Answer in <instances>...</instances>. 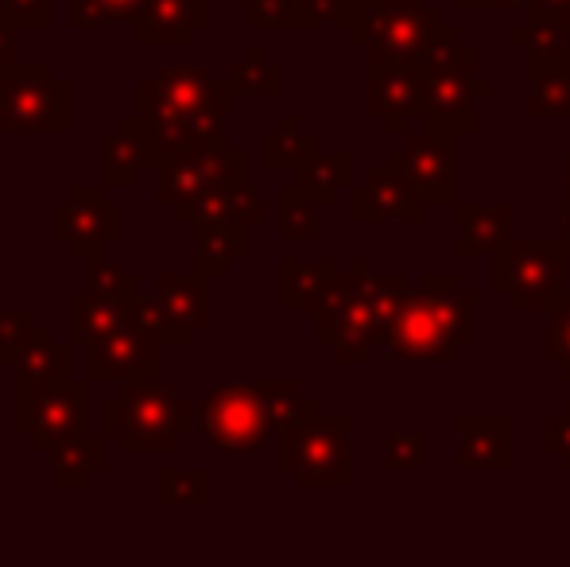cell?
Returning <instances> with one entry per match:
<instances>
[{"instance_id": "obj_48", "label": "cell", "mask_w": 570, "mask_h": 567, "mask_svg": "<svg viewBox=\"0 0 570 567\" xmlns=\"http://www.w3.org/2000/svg\"><path fill=\"white\" fill-rule=\"evenodd\" d=\"M563 43H567V62H570V16H563Z\"/></svg>"}, {"instance_id": "obj_19", "label": "cell", "mask_w": 570, "mask_h": 567, "mask_svg": "<svg viewBox=\"0 0 570 567\" xmlns=\"http://www.w3.org/2000/svg\"><path fill=\"white\" fill-rule=\"evenodd\" d=\"M458 470H509L512 467V420L509 417H454Z\"/></svg>"}, {"instance_id": "obj_17", "label": "cell", "mask_w": 570, "mask_h": 567, "mask_svg": "<svg viewBox=\"0 0 570 567\" xmlns=\"http://www.w3.org/2000/svg\"><path fill=\"white\" fill-rule=\"evenodd\" d=\"M350 211L357 226H376V222H407V226H415L428 206L415 198V190L407 187V179L396 167L381 164L365 175L361 187H350Z\"/></svg>"}, {"instance_id": "obj_36", "label": "cell", "mask_w": 570, "mask_h": 567, "mask_svg": "<svg viewBox=\"0 0 570 567\" xmlns=\"http://www.w3.org/2000/svg\"><path fill=\"white\" fill-rule=\"evenodd\" d=\"M279 234L284 242H315L318 206L307 203L295 187H279Z\"/></svg>"}, {"instance_id": "obj_16", "label": "cell", "mask_w": 570, "mask_h": 567, "mask_svg": "<svg viewBox=\"0 0 570 567\" xmlns=\"http://www.w3.org/2000/svg\"><path fill=\"white\" fill-rule=\"evenodd\" d=\"M368 114L381 117L384 133L404 137L423 117V62L376 59L368 62Z\"/></svg>"}, {"instance_id": "obj_47", "label": "cell", "mask_w": 570, "mask_h": 567, "mask_svg": "<svg viewBox=\"0 0 570 567\" xmlns=\"http://www.w3.org/2000/svg\"><path fill=\"white\" fill-rule=\"evenodd\" d=\"M563 203L570 211V151H563Z\"/></svg>"}, {"instance_id": "obj_51", "label": "cell", "mask_w": 570, "mask_h": 567, "mask_svg": "<svg viewBox=\"0 0 570 567\" xmlns=\"http://www.w3.org/2000/svg\"><path fill=\"white\" fill-rule=\"evenodd\" d=\"M567 237H570V229H567Z\"/></svg>"}, {"instance_id": "obj_3", "label": "cell", "mask_w": 570, "mask_h": 567, "mask_svg": "<svg viewBox=\"0 0 570 567\" xmlns=\"http://www.w3.org/2000/svg\"><path fill=\"white\" fill-rule=\"evenodd\" d=\"M187 431H195V401L179 397L159 378L128 381L106 401V436H117L120 451L128 454H167Z\"/></svg>"}, {"instance_id": "obj_38", "label": "cell", "mask_w": 570, "mask_h": 567, "mask_svg": "<svg viewBox=\"0 0 570 567\" xmlns=\"http://www.w3.org/2000/svg\"><path fill=\"white\" fill-rule=\"evenodd\" d=\"M543 362L556 365L570 381V292L559 295V303L551 307L548 331H543Z\"/></svg>"}, {"instance_id": "obj_41", "label": "cell", "mask_w": 570, "mask_h": 567, "mask_svg": "<svg viewBox=\"0 0 570 567\" xmlns=\"http://www.w3.org/2000/svg\"><path fill=\"white\" fill-rule=\"evenodd\" d=\"M16 28H47L51 23V0H0Z\"/></svg>"}, {"instance_id": "obj_44", "label": "cell", "mask_w": 570, "mask_h": 567, "mask_svg": "<svg viewBox=\"0 0 570 567\" xmlns=\"http://www.w3.org/2000/svg\"><path fill=\"white\" fill-rule=\"evenodd\" d=\"M20 67V47H16V20L0 8V78Z\"/></svg>"}, {"instance_id": "obj_45", "label": "cell", "mask_w": 570, "mask_h": 567, "mask_svg": "<svg viewBox=\"0 0 570 567\" xmlns=\"http://www.w3.org/2000/svg\"><path fill=\"white\" fill-rule=\"evenodd\" d=\"M570 16V0H532L528 4V20L532 23H556Z\"/></svg>"}, {"instance_id": "obj_37", "label": "cell", "mask_w": 570, "mask_h": 567, "mask_svg": "<svg viewBox=\"0 0 570 567\" xmlns=\"http://www.w3.org/2000/svg\"><path fill=\"white\" fill-rule=\"evenodd\" d=\"M86 273H90L86 292H94V295H114V300H136V295H144L140 281H136L125 265H117V261H109V257L86 261Z\"/></svg>"}, {"instance_id": "obj_14", "label": "cell", "mask_w": 570, "mask_h": 567, "mask_svg": "<svg viewBox=\"0 0 570 567\" xmlns=\"http://www.w3.org/2000/svg\"><path fill=\"white\" fill-rule=\"evenodd\" d=\"M86 412H90V401H86L82 381H55V385L20 393V420L16 424L31 439L36 451L47 454L59 439L86 431Z\"/></svg>"}, {"instance_id": "obj_32", "label": "cell", "mask_w": 570, "mask_h": 567, "mask_svg": "<svg viewBox=\"0 0 570 567\" xmlns=\"http://www.w3.org/2000/svg\"><path fill=\"white\" fill-rule=\"evenodd\" d=\"M198 218H222V222H240V226H253V222L264 218V203H261V195H256V187H248V183H233V187L210 195L206 203L175 214V222H187V226H190V222H198Z\"/></svg>"}, {"instance_id": "obj_15", "label": "cell", "mask_w": 570, "mask_h": 567, "mask_svg": "<svg viewBox=\"0 0 570 567\" xmlns=\"http://www.w3.org/2000/svg\"><path fill=\"white\" fill-rule=\"evenodd\" d=\"M159 331L140 319V323L125 326V331L109 334V339L86 346V378L90 381H151L159 373Z\"/></svg>"}, {"instance_id": "obj_21", "label": "cell", "mask_w": 570, "mask_h": 567, "mask_svg": "<svg viewBox=\"0 0 570 567\" xmlns=\"http://www.w3.org/2000/svg\"><path fill=\"white\" fill-rule=\"evenodd\" d=\"M148 167H159L156 151H151L148 121L140 114H128L120 129L106 137V187H136Z\"/></svg>"}, {"instance_id": "obj_50", "label": "cell", "mask_w": 570, "mask_h": 567, "mask_svg": "<svg viewBox=\"0 0 570 567\" xmlns=\"http://www.w3.org/2000/svg\"><path fill=\"white\" fill-rule=\"evenodd\" d=\"M559 412H570V397H567V401H563V409H559Z\"/></svg>"}, {"instance_id": "obj_49", "label": "cell", "mask_w": 570, "mask_h": 567, "mask_svg": "<svg viewBox=\"0 0 570 567\" xmlns=\"http://www.w3.org/2000/svg\"><path fill=\"white\" fill-rule=\"evenodd\" d=\"M381 4H423V0H381Z\"/></svg>"}, {"instance_id": "obj_2", "label": "cell", "mask_w": 570, "mask_h": 567, "mask_svg": "<svg viewBox=\"0 0 570 567\" xmlns=\"http://www.w3.org/2000/svg\"><path fill=\"white\" fill-rule=\"evenodd\" d=\"M473 342H478V295L465 292L454 273H423L420 287H412L400 303L381 354L389 362L454 365Z\"/></svg>"}, {"instance_id": "obj_9", "label": "cell", "mask_w": 570, "mask_h": 567, "mask_svg": "<svg viewBox=\"0 0 570 567\" xmlns=\"http://www.w3.org/2000/svg\"><path fill=\"white\" fill-rule=\"evenodd\" d=\"M384 164L404 175L423 206H458V133L420 125L384 151Z\"/></svg>"}, {"instance_id": "obj_35", "label": "cell", "mask_w": 570, "mask_h": 567, "mask_svg": "<svg viewBox=\"0 0 570 567\" xmlns=\"http://www.w3.org/2000/svg\"><path fill=\"white\" fill-rule=\"evenodd\" d=\"M148 0H67L70 28H109V23L140 20Z\"/></svg>"}, {"instance_id": "obj_30", "label": "cell", "mask_w": 570, "mask_h": 567, "mask_svg": "<svg viewBox=\"0 0 570 567\" xmlns=\"http://www.w3.org/2000/svg\"><path fill=\"white\" fill-rule=\"evenodd\" d=\"M318 151V137L299 129V117H284L279 129L264 133L261 140V164L268 172H299L311 156Z\"/></svg>"}, {"instance_id": "obj_39", "label": "cell", "mask_w": 570, "mask_h": 567, "mask_svg": "<svg viewBox=\"0 0 570 567\" xmlns=\"http://www.w3.org/2000/svg\"><path fill=\"white\" fill-rule=\"evenodd\" d=\"M36 315L28 307L20 311H0V362L4 365H16V358L23 354L28 339L36 334Z\"/></svg>"}, {"instance_id": "obj_22", "label": "cell", "mask_w": 570, "mask_h": 567, "mask_svg": "<svg viewBox=\"0 0 570 567\" xmlns=\"http://www.w3.org/2000/svg\"><path fill=\"white\" fill-rule=\"evenodd\" d=\"M458 242L454 257L470 261L478 253H497L512 237L509 203H458Z\"/></svg>"}, {"instance_id": "obj_33", "label": "cell", "mask_w": 570, "mask_h": 567, "mask_svg": "<svg viewBox=\"0 0 570 567\" xmlns=\"http://www.w3.org/2000/svg\"><path fill=\"white\" fill-rule=\"evenodd\" d=\"M245 23L261 28H315L326 23L323 0H248Z\"/></svg>"}, {"instance_id": "obj_5", "label": "cell", "mask_w": 570, "mask_h": 567, "mask_svg": "<svg viewBox=\"0 0 570 567\" xmlns=\"http://www.w3.org/2000/svg\"><path fill=\"white\" fill-rule=\"evenodd\" d=\"M489 284L509 300L512 311L551 315L559 295L567 292L570 237H509L497 253H489Z\"/></svg>"}, {"instance_id": "obj_46", "label": "cell", "mask_w": 570, "mask_h": 567, "mask_svg": "<svg viewBox=\"0 0 570 567\" xmlns=\"http://www.w3.org/2000/svg\"><path fill=\"white\" fill-rule=\"evenodd\" d=\"M454 4L462 12H520V8L528 12L532 0H454Z\"/></svg>"}, {"instance_id": "obj_23", "label": "cell", "mask_w": 570, "mask_h": 567, "mask_svg": "<svg viewBox=\"0 0 570 567\" xmlns=\"http://www.w3.org/2000/svg\"><path fill=\"white\" fill-rule=\"evenodd\" d=\"M16 393H31V389L55 385V381H70V350L55 339V331L36 326L28 339L23 354L16 358Z\"/></svg>"}, {"instance_id": "obj_27", "label": "cell", "mask_w": 570, "mask_h": 567, "mask_svg": "<svg viewBox=\"0 0 570 567\" xmlns=\"http://www.w3.org/2000/svg\"><path fill=\"white\" fill-rule=\"evenodd\" d=\"M350 183H353V151L338 148V151H315V156L295 172L292 187L299 190L307 203L331 206L334 198H338V190L350 187Z\"/></svg>"}, {"instance_id": "obj_25", "label": "cell", "mask_w": 570, "mask_h": 567, "mask_svg": "<svg viewBox=\"0 0 570 567\" xmlns=\"http://www.w3.org/2000/svg\"><path fill=\"white\" fill-rule=\"evenodd\" d=\"M47 454H51V482L62 486V490H75V486L90 482L94 470L106 467V439H98L86 428L59 439Z\"/></svg>"}, {"instance_id": "obj_42", "label": "cell", "mask_w": 570, "mask_h": 567, "mask_svg": "<svg viewBox=\"0 0 570 567\" xmlns=\"http://www.w3.org/2000/svg\"><path fill=\"white\" fill-rule=\"evenodd\" d=\"M543 451L570 467V412H556L543 420Z\"/></svg>"}, {"instance_id": "obj_12", "label": "cell", "mask_w": 570, "mask_h": 567, "mask_svg": "<svg viewBox=\"0 0 570 567\" xmlns=\"http://www.w3.org/2000/svg\"><path fill=\"white\" fill-rule=\"evenodd\" d=\"M140 315L159 331L164 346H190L198 331L214 323V292L210 281L198 273L187 276H159L151 284V295L144 292Z\"/></svg>"}, {"instance_id": "obj_18", "label": "cell", "mask_w": 570, "mask_h": 567, "mask_svg": "<svg viewBox=\"0 0 570 567\" xmlns=\"http://www.w3.org/2000/svg\"><path fill=\"white\" fill-rule=\"evenodd\" d=\"M214 20V0H148L136 20L144 47H187Z\"/></svg>"}, {"instance_id": "obj_4", "label": "cell", "mask_w": 570, "mask_h": 567, "mask_svg": "<svg viewBox=\"0 0 570 567\" xmlns=\"http://www.w3.org/2000/svg\"><path fill=\"white\" fill-rule=\"evenodd\" d=\"M493 98V82L481 78L478 70V47L465 43L462 31L446 23L439 51L423 62V117L420 125L451 133L478 129V106Z\"/></svg>"}, {"instance_id": "obj_28", "label": "cell", "mask_w": 570, "mask_h": 567, "mask_svg": "<svg viewBox=\"0 0 570 567\" xmlns=\"http://www.w3.org/2000/svg\"><path fill=\"white\" fill-rule=\"evenodd\" d=\"M528 114L532 117H570V62L567 59H528Z\"/></svg>"}, {"instance_id": "obj_1", "label": "cell", "mask_w": 570, "mask_h": 567, "mask_svg": "<svg viewBox=\"0 0 570 567\" xmlns=\"http://www.w3.org/2000/svg\"><path fill=\"white\" fill-rule=\"evenodd\" d=\"M136 94H140L136 114L148 121L156 164H164L167 156H179V151L226 140V114L233 94L210 70L195 67V62L164 67L159 75L144 78Z\"/></svg>"}, {"instance_id": "obj_6", "label": "cell", "mask_w": 570, "mask_h": 567, "mask_svg": "<svg viewBox=\"0 0 570 567\" xmlns=\"http://www.w3.org/2000/svg\"><path fill=\"white\" fill-rule=\"evenodd\" d=\"M279 467L299 486H353V417H307L279 436Z\"/></svg>"}, {"instance_id": "obj_20", "label": "cell", "mask_w": 570, "mask_h": 567, "mask_svg": "<svg viewBox=\"0 0 570 567\" xmlns=\"http://www.w3.org/2000/svg\"><path fill=\"white\" fill-rule=\"evenodd\" d=\"M140 300H114V295H94V292H75L67 300V323H70V342L75 346H94V342L109 339V334L125 331V326L140 323Z\"/></svg>"}, {"instance_id": "obj_8", "label": "cell", "mask_w": 570, "mask_h": 567, "mask_svg": "<svg viewBox=\"0 0 570 567\" xmlns=\"http://www.w3.org/2000/svg\"><path fill=\"white\" fill-rule=\"evenodd\" d=\"M233 183H245V151L229 148V140H214L203 148L167 156L156 167V203L179 214L206 203Z\"/></svg>"}, {"instance_id": "obj_43", "label": "cell", "mask_w": 570, "mask_h": 567, "mask_svg": "<svg viewBox=\"0 0 570 567\" xmlns=\"http://www.w3.org/2000/svg\"><path fill=\"white\" fill-rule=\"evenodd\" d=\"M381 0H323L326 23H338V28L353 31L361 20H365L368 8H376Z\"/></svg>"}, {"instance_id": "obj_26", "label": "cell", "mask_w": 570, "mask_h": 567, "mask_svg": "<svg viewBox=\"0 0 570 567\" xmlns=\"http://www.w3.org/2000/svg\"><path fill=\"white\" fill-rule=\"evenodd\" d=\"M334 273H338L334 257H318V261L284 257L279 261V303L287 311H315L326 284L334 281Z\"/></svg>"}, {"instance_id": "obj_29", "label": "cell", "mask_w": 570, "mask_h": 567, "mask_svg": "<svg viewBox=\"0 0 570 567\" xmlns=\"http://www.w3.org/2000/svg\"><path fill=\"white\" fill-rule=\"evenodd\" d=\"M256 397H261V409L268 417L272 436H284L295 424H303L307 417H315L318 404L311 401L299 389V381H253Z\"/></svg>"}, {"instance_id": "obj_13", "label": "cell", "mask_w": 570, "mask_h": 567, "mask_svg": "<svg viewBox=\"0 0 570 567\" xmlns=\"http://www.w3.org/2000/svg\"><path fill=\"white\" fill-rule=\"evenodd\" d=\"M125 214L106 198V187H70L67 198L51 211V234L70 250V257H101L114 237L125 234Z\"/></svg>"}, {"instance_id": "obj_34", "label": "cell", "mask_w": 570, "mask_h": 567, "mask_svg": "<svg viewBox=\"0 0 570 567\" xmlns=\"http://www.w3.org/2000/svg\"><path fill=\"white\" fill-rule=\"evenodd\" d=\"M156 501L159 506H210L214 501V475L203 467L159 470L156 475Z\"/></svg>"}, {"instance_id": "obj_7", "label": "cell", "mask_w": 570, "mask_h": 567, "mask_svg": "<svg viewBox=\"0 0 570 567\" xmlns=\"http://www.w3.org/2000/svg\"><path fill=\"white\" fill-rule=\"evenodd\" d=\"M0 133H70V86L47 62H20L0 78Z\"/></svg>"}, {"instance_id": "obj_10", "label": "cell", "mask_w": 570, "mask_h": 567, "mask_svg": "<svg viewBox=\"0 0 570 567\" xmlns=\"http://www.w3.org/2000/svg\"><path fill=\"white\" fill-rule=\"evenodd\" d=\"M443 16L431 4H376L365 12V20L350 31V39L376 59H412L428 62L439 47Z\"/></svg>"}, {"instance_id": "obj_24", "label": "cell", "mask_w": 570, "mask_h": 567, "mask_svg": "<svg viewBox=\"0 0 570 567\" xmlns=\"http://www.w3.org/2000/svg\"><path fill=\"white\" fill-rule=\"evenodd\" d=\"M190 234L198 245V276H222L237 257H245L248 250V226L240 222H222V218H198L190 222Z\"/></svg>"}, {"instance_id": "obj_40", "label": "cell", "mask_w": 570, "mask_h": 567, "mask_svg": "<svg viewBox=\"0 0 570 567\" xmlns=\"http://www.w3.org/2000/svg\"><path fill=\"white\" fill-rule=\"evenodd\" d=\"M384 467L389 470H423V436L420 431H392L384 439Z\"/></svg>"}, {"instance_id": "obj_31", "label": "cell", "mask_w": 570, "mask_h": 567, "mask_svg": "<svg viewBox=\"0 0 570 567\" xmlns=\"http://www.w3.org/2000/svg\"><path fill=\"white\" fill-rule=\"evenodd\" d=\"M218 78L226 82V90L233 94V98H240V94H256V98H279V90H284V70H279V62L264 59L261 43H248L245 59L229 62L226 75H218Z\"/></svg>"}, {"instance_id": "obj_11", "label": "cell", "mask_w": 570, "mask_h": 567, "mask_svg": "<svg viewBox=\"0 0 570 567\" xmlns=\"http://www.w3.org/2000/svg\"><path fill=\"white\" fill-rule=\"evenodd\" d=\"M195 431L222 454H248L268 443L272 428L256 385H214L195 401Z\"/></svg>"}]
</instances>
